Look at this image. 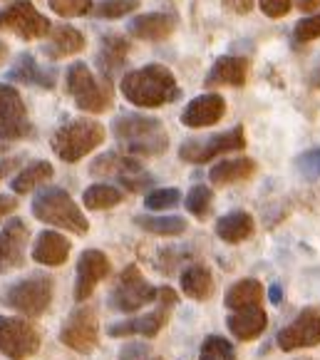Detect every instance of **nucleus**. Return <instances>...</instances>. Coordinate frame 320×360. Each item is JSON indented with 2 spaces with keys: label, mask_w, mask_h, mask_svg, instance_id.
I'll return each mask as SVG.
<instances>
[{
  "label": "nucleus",
  "mask_w": 320,
  "mask_h": 360,
  "mask_svg": "<svg viewBox=\"0 0 320 360\" xmlns=\"http://www.w3.org/2000/svg\"><path fill=\"white\" fill-rule=\"evenodd\" d=\"M124 100L132 102L142 110H156L179 97V85L169 68L164 65H145V68L132 70L119 82Z\"/></svg>",
  "instance_id": "f257e3e1"
},
{
  "label": "nucleus",
  "mask_w": 320,
  "mask_h": 360,
  "mask_svg": "<svg viewBox=\"0 0 320 360\" xmlns=\"http://www.w3.org/2000/svg\"><path fill=\"white\" fill-rule=\"evenodd\" d=\"M112 134L122 149L134 157H156V154L166 152L169 147V137L161 124V120L149 115H119L112 122Z\"/></svg>",
  "instance_id": "f03ea898"
},
{
  "label": "nucleus",
  "mask_w": 320,
  "mask_h": 360,
  "mask_svg": "<svg viewBox=\"0 0 320 360\" xmlns=\"http://www.w3.org/2000/svg\"><path fill=\"white\" fill-rule=\"evenodd\" d=\"M32 217L50 226L65 229L69 233L85 236L90 231V221L75 204V199L60 186H45L32 199Z\"/></svg>",
  "instance_id": "7ed1b4c3"
},
{
  "label": "nucleus",
  "mask_w": 320,
  "mask_h": 360,
  "mask_svg": "<svg viewBox=\"0 0 320 360\" xmlns=\"http://www.w3.org/2000/svg\"><path fill=\"white\" fill-rule=\"evenodd\" d=\"M105 137H107L105 124H100L97 120L80 117V120H72V122L62 124L53 134V152L62 162H67V165H75V162L85 159L90 152H95L105 142Z\"/></svg>",
  "instance_id": "20e7f679"
},
{
  "label": "nucleus",
  "mask_w": 320,
  "mask_h": 360,
  "mask_svg": "<svg viewBox=\"0 0 320 360\" xmlns=\"http://www.w3.org/2000/svg\"><path fill=\"white\" fill-rule=\"evenodd\" d=\"M65 82H67V92L72 95L75 105L82 112L100 115V112L112 107V85L109 82H100L85 63L69 65Z\"/></svg>",
  "instance_id": "39448f33"
},
{
  "label": "nucleus",
  "mask_w": 320,
  "mask_h": 360,
  "mask_svg": "<svg viewBox=\"0 0 320 360\" xmlns=\"http://www.w3.org/2000/svg\"><path fill=\"white\" fill-rule=\"evenodd\" d=\"M53 293H55V286H53V278H50V276L32 274L8 288L6 306L18 313H22V316H27V318H38L50 308Z\"/></svg>",
  "instance_id": "423d86ee"
},
{
  "label": "nucleus",
  "mask_w": 320,
  "mask_h": 360,
  "mask_svg": "<svg viewBox=\"0 0 320 360\" xmlns=\"http://www.w3.org/2000/svg\"><path fill=\"white\" fill-rule=\"evenodd\" d=\"M38 326L18 316H0V353L11 360H27L40 350Z\"/></svg>",
  "instance_id": "0eeeda50"
},
{
  "label": "nucleus",
  "mask_w": 320,
  "mask_h": 360,
  "mask_svg": "<svg viewBox=\"0 0 320 360\" xmlns=\"http://www.w3.org/2000/svg\"><path fill=\"white\" fill-rule=\"evenodd\" d=\"M156 301H159V306L152 313H145V316L139 318H129V321H122V323H112L107 328V335H112V338H127V335L154 338V335H159V330L169 323V316L176 306V293L169 286H164L159 288Z\"/></svg>",
  "instance_id": "6e6552de"
},
{
  "label": "nucleus",
  "mask_w": 320,
  "mask_h": 360,
  "mask_svg": "<svg viewBox=\"0 0 320 360\" xmlns=\"http://www.w3.org/2000/svg\"><path fill=\"white\" fill-rule=\"evenodd\" d=\"M156 296H159V291L132 264L119 274L117 283H114L112 293H109V308L122 313H134L142 306H147V303L156 301Z\"/></svg>",
  "instance_id": "1a4fd4ad"
},
{
  "label": "nucleus",
  "mask_w": 320,
  "mask_h": 360,
  "mask_svg": "<svg viewBox=\"0 0 320 360\" xmlns=\"http://www.w3.org/2000/svg\"><path fill=\"white\" fill-rule=\"evenodd\" d=\"M53 30L50 20L30 0H15L0 11V32H13L20 40H38Z\"/></svg>",
  "instance_id": "9d476101"
},
{
  "label": "nucleus",
  "mask_w": 320,
  "mask_h": 360,
  "mask_svg": "<svg viewBox=\"0 0 320 360\" xmlns=\"http://www.w3.org/2000/svg\"><path fill=\"white\" fill-rule=\"evenodd\" d=\"M60 343L67 345L75 353H92L100 345V321L90 306H80L67 316L60 328Z\"/></svg>",
  "instance_id": "9b49d317"
},
{
  "label": "nucleus",
  "mask_w": 320,
  "mask_h": 360,
  "mask_svg": "<svg viewBox=\"0 0 320 360\" xmlns=\"http://www.w3.org/2000/svg\"><path fill=\"white\" fill-rule=\"evenodd\" d=\"M246 147V132L244 127H234L229 132L211 134L208 139H189L179 147V159L192 162V165H204L211 162L213 157L226 152H239Z\"/></svg>",
  "instance_id": "f8f14e48"
},
{
  "label": "nucleus",
  "mask_w": 320,
  "mask_h": 360,
  "mask_svg": "<svg viewBox=\"0 0 320 360\" xmlns=\"http://www.w3.org/2000/svg\"><path fill=\"white\" fill-rule=\"evenodd\" d=\"M276 343H278V348L286 350V353L320 345V311L308 308V311L298 313L288 326H283V328L278 330Z\"/></svg>",
  "instance_id": "ddd939ff"
},
{
  "label": "nucleus",
  "mask_w": 320,
  "mask_h": 360,
  "mask_svg": "<svg viewBox=\"0 0 320 360\" xmlns=\"http://www.w3.org/2000/svg\"><path fill=\"white\" fill-rule=\"evenodd\" d=\"M30 129L20 92L13 85L0 82V139H22L30 134Z\"/></svg>",
  "instance_id": "4468645a"
},
{
  "label": "nucleus",
  "mask_w": 320,
  "mask_h": 360,
  "mask_svg": "<svg viewBox=\"0 0 320 360\" xmlns=\"http://www.w3.org/2000/svg\"><path fill=\"white\" fill-rule=\"evenodd\" d=\"M112 271V264L100 249H87L82 251L80 261H77V278H75V301L85 303L87 298L95 293L102 278H107Z\"/></svg>",
  "instance_id": "2eb2a0df"
},
{
  "label": "nucleus",
  "mask_w": 320,
  "mask_h": 360,
  "mask_svg": "<svg viewBox=\"0 0 320 360\" xmlns=\"http://www.w3.org/2000/svg\"><path fill=\"white\" fill-rule=\"evenodd\" d=\"M27 236H30V231L20 219H11L3 226V231H0V274L25 266Z\"/></svg>",
  "instance_id": "dca6fc26"
},
{
  "label": "nucleus",
  "mask_w": 320,
  "mask_h": 360,
  "mask_svg": "<svg viewBox=\"0 0 320 360\" xmlns=\"http://www.w3.org/2000/svg\"><path fill=\"white\" fill-rule=\"evenodd\" d=\"M226 115V100L216 92H206L199 95L184 107L182 112V124L192 129H204L211 124L221 122V117Z\"/></svg>",
  "instance_id": "f3484780"
},
{
  "label": "nucleus",
  "mask_w": 320,
  "mask_h": 360,
  "mask_svg": "<svg viewBox=\"0 0 320 360\" xmlns=\"http://www.w3.org/2000/svg\"><path fill=\"white\" fill-rule=\"evenodd\" d=\"M179 20L171 13H145V15H137L134 20H129L127 30L129 35L139 37V40H166L171 32L176 30Z\"/></svg>",
  "instance_id": "a211bd4d"
},
{
  "label": "nucleus",
  "mask_w": 320,
  "mask_h": 360,
  "mask_svg": "<svg viewBox=\"0 0 320 360\" xmlns=\"http://www.w3.org/2000/svg\"><path fill=\"white\" fill-rule=\"evenodd\" d=\"M248 63L236 55H224L211 65L206 77V87H244Z\"/></svg>",
  "instance_id": "6ab92c4d"
},
{
  "label": "nucleus",
  "mask_w": 320,
  "mask_h": 360,
  "mask_svg": "<svg viewBox=\"0 0 320 360\" xmlns=\"http://www.w3.org/2000/svg\"><path fill=\"white\" fill-rule=\"evenodd\" d=\"M69 249H72V244L65 238V233L43 231L32 244V259L40 266H62L69 256Z\"/></svg>",
  "instance_id": "aec40b11"
},
{
  "label": "nucleus",
  "mask_w": 320,
  "mask_h": 360,
  "mask_svg": "<svg viewBox=\"0 0 320 360\" xmlns=\"http://www.w3.org/2000/svg\"><path fill=\"white\" fill-rule=\"evenodd\" d=\"M231 335L239 340H253L266 330L268 316L261 306L256 308H244V311H231V316L226 318Z\"/></svg>",
  "instance_id": "412c9836"
},
{
  "label": "nucleus",
  "mask_w": 320,
  "mask_h": 360,
  "mask_svg": "<svg viewBox=\"0 0 320 360\" xmlns=\"http://www.w3.org/2000/svg\"><path fill=\"white\" fill-rule=\"evenodd\" d=\"M87 45L85 35H82L77 27L72 25H58L53 30V35H50V40L45 43L43 53L48 55V58L58 60V58H67V55H77L82 53Z\"/></svg>",
  "instance_id": "4be33fe9"
},
{
  "label": "nucleus",
  "mask_w": 320,
  "mask_h": 360,
  "mask_svg": "<svg viewBox=\"0 0 320 360\" xmlns=\"http://www.w3.org/2000/svg\"><path fill=\"white\" fill-rule=\"evenodd\" d=\"M256 174V162L248 157L241 159H224L216 167H211L208 172V179L216 186H229V184H239V181L251 179Z\"/></svg>",
  "instance_id": "5701e85b"
},
{
  "label": "nucleus",
  "mask_w": 320,
  "mask_h": 360,
  "mask_svg": "<svg viewBox=\"0 0 320 360\" xmlns=\"http://www.w3.org/2000/svg\"><path fill=\"white\" fill-rule=\"evenodd\" d=\"M253 217L248 212H231L216 221V236L226 244H241L253 233Z\"/></svg>",
  "instance_id": "b1692460"
},
{
  "label": "nucleus",
  "mask_w": 320,
  "mask_h": 360,
  "mask_svg": "<svg viewBox=\"0 0 320 360\" xmlns=\"http://www.w3.org/2000/svg\"><path fill=\"white\" fill-rule=\"evenodd\" d=\"M182 293L194 301H206L213 293V276L204 264H192L182 271Z\"/></svg>",
  "instance_id": "393cba45"
},
{
  "label": "nucleus",
  "mask_w": 320,
  "mask_h": 360,
  "mask_svg": "<svg viewBox=\"0 0 320 360\" xmlns=\"http://www.w3.org/2000/svg\"><path fill=\"white\" fill-rule=\"evenodd\" d=\"M226 308L229 311H244V308H256L263 303V286L256 278H244V281H236L229 288L224 298Z\"/></svg>",
  "instance_id": "a878e982"
},
{
  "label": "nucleus",
  "mask_w": 320,
  "mask_h": 360,
  "mask_svg": "<svg viewBox=\"0 0 320 360\" xmlns=\"http://www.w3.org/2000/svg\"><path fill=\"white\" fill-rule=\"evenodd\" d=\"M53 174H55L53 165L45 162V159H38V162H30V165L18 172V176L11 181V189L15 191V194H27V191L38 189L45 181L53 179Z\"/></svg>",
  "instance_id": "bb28decb"
},
{
  "label": "nucleus",
  "mask_w": 320,
  "mask_h": 360,
  "mask_svg": "<svg viewBox=\"0 0 320 360\" xmlns=\"http://www.w3.org/2000/svg\"><path fill=\"white\" fill-rule=\"evenodd\" d=\"M134 224H137L142 231L154 233V236H179V233L187 231V219L182 217H149V214H139L134 217Z\"/></svg>",
  "instance_id": "cd10ccee"
},
{
  "label": "nucleus",
  "mask_w": 320,
  "mask_h": 360,
  "mask_svg": "<svg viewBox=\"0 0 320 360\" xmlns=\"http://www.w3.org/2000/svg\"><path fill=\"white\" fill-rule=\"evenodd\" d=\"M129 53V43L119 35H109L100 43V55H97V63L105 72H112V70L122 68L124 60Z\"/></svg>",
  "instance_id": "c85d7f7f"
},
{
  "label": "nucleus",
  "mask_w": 320,
  "mask_h": 360,
  "mask_svg": "<svg viewBox=\"0 0 320 360\" xmlns=\"http://www.w3.org/2000/svg\"><path fill=\"white\" fill-rule=\"evenodd\" d=\"M15 82H25V85H40V87H53L55 85V72H45L43 68L35 65V60L30 55L18 60V65L8 75Z\"/></svg>",
  "instance_id": "c756f323"
},
{
  "label": "nucleus",
  "mask_w": 320,
  "mask_h": 360,
  "mask_svg": "<svg viewBox=\"0 0 320 360\" xmlns=\"http://www.w3.org/2000/svg\"><path fill=\"white\" fill-rule=\"evenodd\" d=\"M124 199V194L112 184H92L82 194V204L92 212H102V209H112L117 207Z\"/></svg>",
  "instance_id": "7c9ffc66"
},
{
  "label": "nucleus",
  "mask_w": 320,
  "mask_h": 360,
  "mask_svg": "<svg viewBox=\"0 0 320 360\" xmlns=\"http://www.w3.org/2000/svg\"><path fill=\"white\" fill-rule=\"evenodd\" d=\"M211 204H213V191L204 184H196L189 189V194L184 196V207L189 214H194L196 219H206L211 214Z\"/></svg>",
  "instance_id": "2f4dec72"
},
{
  "label": "nucleus",
  "mask_w": 320,
  "mask_h": 360,
  "mask_svg": "<svg viewBox=\"0 0 320 360\" xmlns=\"http://www.w3.org/2000/svg\"><path fill=\"white\" fill-rule=\"evenodd\" d=\"M199 358L201 360H239V355H236L234 343L226 340L224 335H208L201 343Z\"/></svg>",
  "instance_id": "473e14b6"
},
{
  "label": "nucleus",
  "mask_w": 320,
  "mask_h": 360,
  "mask_svg": "<svg viewBox=\"0 0 320 360\" xmlns=\"http://www.w3.org/2000/svg\"><path fill=\"white\" fill-rule=\"evenodd\" d=\"M134 11H139V0H102L100 6L95 8V18L117 20V18H124Z\"/></svg>",
  "instance_id": "72a5a7b5"
},
{
  "label": "nucleus",
  "mask_w": 320,
  "mask_h": 360,
  "mask_svg": "<svg viewBox=\"0 0 320 360\" xmlns=\"http://www.w3.org/2000/svg\"><path fill=\"white\" fill-rule=\"evenodd\" d=\"M182 202V191L174 189V186H166V189H154L145 196V207L152 212H164V209H174L176 204Z\"/></svg>",
  "instance_id": "f704fd0d"
},
{
  "label": "nucleus",
  "mask_w": 320,
  "mask_h": 360,
  "mask_svg": "<svg viewBox=\"0 0 320 360\" xmlns=\"http://www.w3.org/2000/svg\"><path fill=\"white\" fill-rule=\"evenodd\" d=\"M50 11L60 18H85L92 13V0H48Z\"/></svg>",
  "instance_id": "c9c22d12"
},
{
  "label": "nucleus",
  "mask_w": 320,
  "mask_h": 360,
  "mask_svg": "<svg viewBox=\"0 0 320 360\" xmlns=\"http://www.w3.org/2000/svg\"><path fill=\"white\" fill-rule=\"evenodd\" d=\"M295 167L305 179H320V147L308 149L295 159Z\"/></svg>",
  "instance_id": "e433bc0d"
},
{
  "label": "nucleus",
  "mask_w": 320,
  "mask_h": 360,
  "mask_svg": "<svg viewBox=\"0 0 320 360\" xmlns=\"http://www.w3.org/2000/svg\"><path fill=\"white\" fill-rule=\"evenodd\" d=\"M293 32H295V40H300V43H310V40L320 37V13L298 20V22H295Z\"/></svg>",
  "instance_id": "4c0bfd02"
},
{
  "label": "nucleus",
  "mask_w": 320,
  "mask_h": 360,
  "mask_svg": "<svg viewBox=\"0 0 320 360\" xmlns=\"http://www.w3.org/2000/svg\"><path fill=\"white\" fill-rule=\"evenodd\" d=\"M263 15L268 18H283L288 15V11L293 8V0H258Z\"/></svg>",
  "instance_id": "58836bf2"
},
{
  "label": "nucleus",
  "mask_w": 320,
  "mask_h": 360,
  "mask_svg": "<svg viewBox=\"0 0 320 360\" xmlns=\"http://www.w3.org/2000/svg\"><path fill=\"white\" fill-rule=\"evenodd\" d=\"M226 11H231L234 15H248L256 6V0H221Z\"/></svg>",
  "instance_id": "ea45409f"
},
{
  "label": "nucleus",
  "mask_w": 320,
  "mask_h": 360,
  "mask_svg": "<svg viewBox=\"0 0 320 360\" xmlns=\"http://www.w3.org/2000/svg\"><path fill=\"white\" fill-rule=\"evenodd\" d=\"M18 209V199L11 194H0V217H8Z\"/></svg>",
  "instance_id": "a19ab883"
},
{
  "label": "nucleus",
  "mask_w": 320,
  "mask_h": 360,
  "mask_svg": "<svg viewBox=\"0 0 320 360\" xmlns=\"http://www.w3.org/2000/svg\"><path fill=\"white\" fill-rule=\"evenodd\" d=\"M18 165H20L18 159H0V179H6V176L11 174Z\"/></svg>",
  "instance_id": "79ce46f5"
},
{
  "label": "nucleus",
  "mask_w": 320,
  "mask_h": 360,
  "mask_svg": "<svg viewBox=\"0 0 320 360\" xmlns=\"http://www.w3.org/2000/svg\"><path fill=\"white\" fill-rule=\"evenodd\" d=\"M295 6H298L300 13H313L320 8V0H295Z\"/></svg>",
  "instance_id": "37998d69"
},
{
  "label": "nucleus",
  "mask_w": 320,
  "mask_h": 360,
  "mask_svg": "<svg viewBox=\"0 0 320 360\" xmlns=\"http://www.w3.org/2000/svg\"><path fill=\"white\" fill-rule=\"evenodd\" d=\"M142 353L147 355V348H145V345H137V343H134V345H129L127 353H124V350L119 353V360H132V355H142Z\"/></svg>",
  "instance_id": "c03bdc74"
},
{
  "label": "nucleus",
  "mask_w": 320,
  "mask_h": 360,
  "mask_svg": "<svg viewBox=\"0 0 320 360\" xmlns=\"http://www.w3.org/2000/svg\"><path fill=\"white\" fill-rule=\"evenodd\" d=\"M268 298H271V303H281L283 301V288L278 286V283H273V286L268 288Z\"/></svg>",
  "instance_id": "a18cd8bd"
},
{
  "label": "nucleus",
  "mask_w": 320,
  "mask_h": 360,
  "mask_svg": "<svg viewBox=\"0 0 320 360\" xmlns=\"http://www.w3.org/2000/svg\"><path fill=\"white\" fill-rule=\"evenodd\" d=\"M8 53V48H6V45H3V43H0V58H3V55H6Z\"/></svg>",
  "instance_id": "49530a36"
},
{
  "label": "nucleus",
  "mask_w": 320,
  "mask_h": 360,
  "mask_svg": "<svg viewBox=\"0 0 320 360\" xmlns=\"http://www.w3.org/2000/svg\"><path fill=\"white\" fill-rule=\"evenodd\" d=\"M152 360H161V358H152Z\"/></svg>",
  "instance_id": "de8ad7c7"
}]
</instances>
